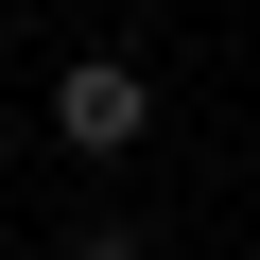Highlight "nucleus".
<instances>
[{"mask_svg": "<svg viewBox=\"0 0 260 260\" xmlns=\"http://www.w3.org/2000/svg\"><path fill=\"white\" fill-rule=\"evenodd\" d=\"M52 139H70V156H139V139H156V70H139V52H70V70H52Z\"/></svg>", "mask_w": 260, "mask_h": 260, "instance_id": "f257e3e1", "label": "nucleus"}, {"mask_svg": "<svg viewBox=\"0 0 260 260\" xmlns=\"http://www.w3.org/2000/svg\"><path fill=\"white\" fill-rule=\"evenodd\" d=\"M139 243H156V225H121V208H87V225H70V260H139Z\"/></svg>", "mask_w": 260, "mask_h": 260, "instance_id": "f03ea898", "label": "nucleus"}]
</instances>
